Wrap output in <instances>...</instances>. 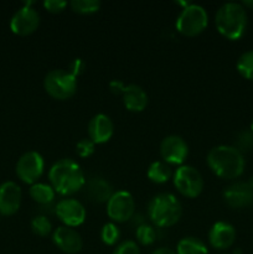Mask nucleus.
<instances>
[{
	"label": "nucleus",
	"mask_w": 253,
	"mask_h": 254,
	"mask_svg": "<svg viewBox=\"0 0 253 254\" xmlns=\"http://www.w3.org/2000/svg\"><path fill=\"white\" fill-rule=\"evenodd\" d=\"M247 22V11L241 2H225L215 14V26L217 31L232 41L245 35Z\"/></svg>",
	"instance_id": "nucleus-3"
},
{
	"label": "nucleus",
	"mask_w": 253,
	"mask_h": 254,
	"mask_svg": "<svg viewBox=\"0 0 253 254\" xmlns=\"http://www.w3.org/2000/svg\"><path fill=\"white\" fill-rule=\"evenodd\" d=\"M84 68H86V64L82 59H74L73 61L69 64V73L73 74L74 77H78L81 76L82 73L84 72Z\"/></svg>",
	"instance_id": "nucleus-32"
},
{
	"label": "nucleus",
	"mask_w": 253,
	"mask_h": 254,
	"mask_svg": "<svg viewBox=\"0 0 253 254\" xmlns=\"http://www.w3.org/2000/svg\"><path fill=\"white\" fill-rule=\"evenodd\" d=\"M174 173L171 170V166L166 164L165 161L156 160L149 165L148 171H146V176L149 180L154 184H165L173 178Z\"/></svg>",
	"instance_id": "nucleus-20"
},
{
	"label": "nucleus",
	"mask_w": 253,
	"mask_h": 254,
	"mask_svg": "<svg viewBox=\"0 0 253 254\" xmlns=\"http://www.w3.org/2000/svg\"><path fill=\"white\" fill-rule=\"evenodd\" d=\"M29 195L35 202L40 203V205H49L55 200L56 191L50 184L36 183L30 186Z\"/></svg>",
	"instance_id": "nucleus-21"
},
{
	"label": "nucleus",
	"mask_w": 253,
	"mask_h": 254,
	"mask_svg": "<svg viewBox=\"0 0 253 254\" xmlns=\"http://www.w3.org/2000/svg\"><path fill=\"white\" fill-rule=\"evenodd\" d=\"M135 237L141 246H151L156 241L158 235H156V231L153 226L143 223L136 228Z\"/></svg>",
	"instance_id": "nucleus-26"
},
{
	"label": "nucleus",
	"mask_w": 253,
	"mask_h": 254,
	"mask_svg": "<svg viewBox=\"0 0 253 254\" xmlns=\"http://www.w3.org/2000/svg\"><path fill=\"white\" fill-rule=\"evenodd\" d=\"M251 131H253V121L251 122Z\"/></svg>",
	"instance_id": "nucleus-37"
},
{
	"label": "nucleus",
	"mask_w": 253,
	"mask_h": 254,
	"mask_svg": "<svg viewBox=\"0 0 253 254\" xmlns=\"http://www.w3.org/2000/svg\"><path fill=\"white\" fill-rule=\"evenodd\" d=\"M45 170V160L42 155L37 151H26L20 156L16 163V175L22 183L34 185L39 181Z\"/></svg>",
	"instance_id": "nucleus-9"
},
{
	"label": "nucleus",
	"mask_w": 253,
	"mask_h": 254,
	"mask_svg": "<svg viewBox=\"0 0 253 254\" xmlns=\"http://www.w3.org/2000/svg\"><path fill=\"white\" fill-rule=\"evenodd\" d=\"M160 155L169 165H180L185 163L189 155V145L180 135H168L160 143Z\"/></svg>",
	"instance_id": "nucleus-12"
},
{
	"label": "nucleus",
	"mask_w": 253,
	"mask_h": 254,
	"mask_svg": "<svg viewBox=\"0 0 253 254\" xmlns=\"http://www.w3.org/2000/svg\"><path fill=\"white\" fill-rule=\"evenodd\" d=\"M96 150V144L89 138H82L76 144V153L79 158L86 159L89 158Z\"/></svg>",
	"instance_id": "nucleus-28"
},
{
	"label": "nucleus",
	"mask_w": 253,
	"mask_h": 254,
	"mask_svg": "<svg viewBox=\"0 0 253 254\" xmlns=\"http://www.w3.org/2000/svg\"><path fill=\"white\" fill-rule=\"evenodd\" d=\"M44 88L54 99L67 101L76 94L77 78L66 69H52L45 76Z\"/></svg>",
	"instance_id": "nucleus-6"
},
{
	"label": "nucleus",
	"mask_w": 253,
	"mask_h": 254,
	"mask_svg": "<svg viewBox=\"0 0 253 254\" xmlns=\"http://www.w3.org/2000/svg\"><path fill=\"white\" fill-rule=\"evenodd\" d=\"M113 254H140V248L134 241H124L117 246Z\"/></svg>",
	"instance_id": "nucleus-30"
},
{
	"label": "nucleus",
	"mask_w": 253,
	"mask_h": 254,
	"mask_svg": "<svg viewBox=\"0 0 253 254\" xmlns=\"http://www.w3.org/2000/svg\"><path fill=\"white\" fill-rule=\"evenodd\" d=\"M57 218L67 227L76 228L86 221V208L78 200L72 197L62 198L55 207Z\"/></svg>",
	"instance_id": "nucleus-10"
},
{
	"label": "nucleus",
	"mask_w": 253,
	"mask_h": 254,
	"mask_svg": "<svg viewBox=\"0 0 253 254\" xmlns=\"http://www.w3.org/2000/svg\"><path fill=\"white\" fill-rule=\"evenodd\" d=\"M236 149L242 153V151H247L253 148V131L251 130H243L241 131L236 139Z\"/></svg>",
	"instance_id": "nucleus-29"
},
{
	"label": "nucleus",
	"mask_w": 253,
	"mask_h": 254,
	"mask_svg": "<svg viewBox=\"0 0 253 254\" xmlns=\"http://www.w3.org/2000/svg\"><path fill=\"white\" fill-rule=\"evenodd\" d=\"M124 88H126V84L122 81H118V79H114V81H112L111 83H109V89H111L112 93L116 94V96H122L124 92Z\"/></svg>",
	"instance_id": "nucleus-33"
},
{
	"label": "nucleus",
	"mask_w": 253,
	"mask_h": 254,
	"mask_svg": "<svg viewBox=\"0 0 253 254\" xmlns=\"http://www.w3.org/2000/svg\"><path fill=\"white\" fill-rule=\"evenodd\" d=\"M106 211L112 222H126L133 217L135 212V200L129 191H116L107 202Z\"/></svg>",
	"instance_id": "nucleus-8"
},
{
	"label": "nucleus",
	"mask_w": 253,
	"mask_h": 254,
	"mask_svg": "<svg viewBox=\"0 0 253 254\" xmlns=\"http://www.w3.org/2000/svg\"><path fill=\"white\" fill-rule=\"evenodd\" d=\"M72 11L81 15H91L99 11L101 9V1L98 0H72L69 2Z\"/></svg>",
	"instance_id": "nucleus-24"
},
{
	"label": "nucleus",
	"mask_w": 253,
	"mask_h": 254,
	"mask_svg": "<svg viewBox=\"0 0 253 254\" xmlns=\"http://www.w3.org/2000/svg\"><path fill=\"white\" fill-rule=\"evenodd\" d=\"M21 188L14 181H5L0 185V213L2 216H12L21 206Z\"/></svg>",
	"instance_id": "nucleus-15"
},
{
	"label": "nucleus",
	"mask_w": 253,
	"mask_h": 254,
	"mask_svg": "<svg viewBox=\"0 0 253 254\" xmlns=\"http://www.w3.org/2000/svg\"><path fill=\"white\" fill-rule=\"evenodd\" d=\"M151 254H176L175 251H173L171 248H168V247H160L158 248V250L154 251Z\"/></svg>",
	"instance_id": "nucleus-34"
},
{
	"label": "nucleus",
	"mask_w": 253,
	"mask_h": 254,
	"mask_svg": "<svg viewBox=\"0 0 253 254\" xmlns=\"http://www.w3.org/2000/svg\"><path fill=\"white\" fill-rule=\"evenodd\" d=\"M176 190L188 198H196L203 190V178L200 171L191 165H181L173 175Z\"/></svg>",
	"instance_id": "nucleus-7"
},
{
	"label": "nucleus",
	"mask_w": 253,
	"mask_h": 254,
	"mask_svg": "<svg viewBox=\"0 0 253 254\" xmlns=\"http://www.w3.org/2000/svg\"><path fill=\"white\" fill-rule=\"evenodd\" d=\"M87 130H88V138L96 145H98L111 140L114 134V124L107 114L98 113L92 117Z\"/></svg>",
	"instance_id": "nucleus-16"
},
{
	"label": "nucleus",
	"mask_w": 253,
	"mask_h": 254,
	"mask_svg": "<svg viewBox=\"0 0 253 254\" xmlns=\"http://www.w3.org/2000/svg\"><path fill=\"white\" fill-rule=\"evenodd\" d=\"M121 238V231L114 222L104 223L101 230V240L106 246H114Z\"/></svg>",
	"instance_id": "nucleus-25"
},
{
	"label": "nucleus",
	"mask_w": 253,
	"mask_h": 254,
	"mask_svg": "<svg viewBox=\"0 0 253 254\" xmlns=\"http://www.w3.org/2000/svg\"><path fill=\"white\" fill-rule=\"evenodd\" d=\"M68 2L64 0H45L44 7L51 14H60L66 9Z\"/></svg>",
	"instance_id": "nucleus-31"
},
{
	"label": "nucleus",
	"mask_w": 253,
	"mask_h": 254,
	"mask_svg": "<svg viewBox=\"0 0 253 254\" xmlns=\"http://www.w3.org/2000/svg\"><path fill=\"white\" fill-rule=\"evenodd\" d=\"M238 73L246 79L253 81V50L246 51L238 57L237 64H236Z\"/></svg>",
	"instance_id": "nucleus-23"
},
{
	"label": "nucleus",
	"mask_w": 253,
	"mask_h": 254,
	"mask_svg": "<svg viewBox=\"0 0 253 254\" xmlns=\"http://www.w3.org/2000/svg\"><path fill=\"white\" fill-rule=\"evenodd\" d=\"M207 165L216 176L226 180L240 178L245 171V158L232 145H217L207 154Z\"/></svg>",
	"instance_id": "nucleus-2"
},
{
	"label": "nucleus",
	"mask_w": 253,
	"mask_h": 254,
	"mask_svg": "<svg viewBox=\"0 0 253 254\" xmlns=\"http://www.w3.org/2000/svg\"><path fill=\"white\" fill-rule=\"evenodd\" d=\"M87 196L96 203L108 202L113 195V188L103 178H92L87 181Z\"/></svg>",
	"instance_id": "nucleus-19"
},
{
	"label": "nucleus",
	"mask_w": 253,
	"mask_h": 254,
	"mask_svg": "<svg viewBox=\"0 0 253 254\" xmlns=\"http://www.w3.org/2000/svg\"><path fill=\"white\" fill-rule=\"evenodd\" d=\"M247 183H248V184H250V185H251V186H252V188H253V176H252V178H251V179H250V180H248V181H247Z\"/></svg>",
	"instance_id": "nucleus-36"
},
{
	"label": "nucleus",
	"mask_w": 253,
	"mask_h": 254,
	"mask_svg": "<svg viewBox=\"0 0 253 254\" xmlns=\"http://www.w3.org/2000/svg\"><path fill=\"white\" fill-rule=\"evenodd\" d=\"M236 230L231 223L218 221L213 223L208 232V242L216 250H227L235 243Z\"/></svg>",
	"instance_id": "nucleus-17"
},
{
	"label": "nucleus",
	"mask_w": 253,
	"mask_h": 254,
	"mask_svg": "<svg viewBox=\"0 0 253 254\" xmlns=\"http://www.w3.org/2000/svg\"><path fill=\"white\" fill-rule=\"evenodd\" d=\"M208 25V15L203 6L198 4L188 5L181 9L175 27L179 34L186 37H195L206 30Z\"/></svg>",
	"instance_id": "nucleus-5"
},
{
	"label": "nucleus",
	"mask_w": 253,
	"mask_h": 254,
	"mask_svg": "<svg viewBox=\"0 0 253 254\" xmlns=\"http://www.w3.org/2000/svg\"><path fill=\"white\" fill-rule=\"evenodd\" d=\"M50 185L62 196H72L86 185L83 170L73 159L63 158L54 163L49 170Z\"/></svg>",
	"instance_id": "nucleus-1"
},
{
	"label": "nucleus",
	"mask_w": 253,
	"mask_h": 254,
	"mask_svg": "<svg viewBox=\"0 0 253 254\" xmlns=\"http://www.w3.org/2000/svg\"><path fill=\"white\" fill-rule=\"evenodd\" d=\"M223 200L232 208H246L253 203V188L247 181H237L223 190Z\"/></svg>",
	"instance_id": "nucleus-13"
},
{
	"label": "nucleus",
	"mask_w": 253,
	"mask_h": 254,
	"mask_svg": "<svg viewBox=\"0 0 253 254\" xmlns=\"http://www.w3.org/2000/svg\"><path fill=\"white\" fill-rule=\"evenodd\" d=\"M32 2H25V6L17 10L10 20V29L15 35L27 36L34 34L40 25V14L31 6Z\"/></svg>",
	"instance_id": "nucleus-11"
},
{
	"label": "nucleus",
	"mask_w": 253,
	"mask_h": 254,
	"mask_svg": "<svg viewBox=\"0 0 253 254\" xmlns=\"http://www.w3.org/2000/svg\"><path fill=\"white\" fill-rule=\"evenodd\" d=\"M32 232L40 237H46L51 233L52 223L46 216H36L31 221Z\"/></svg>",
	"instance_id": "nucleus-27"
},
{
	"label": "nucleus",
	"mask_w": 253,
	"mask_h": 254,
	"mask_svg": "<svg viewBox=\"0 0 253 254\" xmlns=\"http://www.w3.org/2000/svg\"><path fill=\"white\" fill-rule=\"evenodd\" d=\"M52 241L55 246L67 254H77L83 248V240L74 228L67 226H60L52 233Z\"/></svg>",
	"instance_id": "nucleus-14"
},
{
	"label": "nucleus",
	"mask_w": 253,
	"mask_h": 254,
	"mask_svg": "<svg viewBox=\"0 0 253 254\" xmlns=\"http://www.w3.org/2000/svg\"><path fill=\"white\" fill-rule=\"evenodd\" d=\"M176 254H208V250L200 238L188 236L179 241Z\"/></svg>",
	"instance_id": "nucleus-22"
},
{
	"label": "nucleus",
	"mask_w": 253,
	"mask_h": 254,
	"mask_svg": "<svg viewBox=\"0 0 253 254\" xmlns=\"http://www.w3.org/2000/svg\"><path fill=\"white\" fill-rule=\"evenodd\" d=\"M123 104L126 111L133 112V113H140L148 107L149 98L146 92L138 84H126L124 88L123 94Z\"/></svg>",
	"instance_id": "nucleus-18"
},
{
	"label": "nucleus",
	"mask_w": 253,
	"mask_h": 254,
	"mask_svg": "<svg viewBox=\"0 0 253 254\" xmlns=\"http://www.w3.org/2000/svg\"><path fill=\"white\" fill-rule=\"evenodd\" d=\"M183 216V206L175 195L160 192L154 196L148 205V217L154 226L169 228L176 225Z\"/></svg>",
	"instance_id": "nucleus-4"
},
{
	"label": "nucleus",
	"mask_w": 253,
	"mask_h": 254,
	"mask_svg": "<svg viewBox=\"0 0 253 254\" xmlns=\"http://www.w3.org/2000/svg\"><path fill=\"white\" fill-rule=\"evenodd\" d=\"M241 4H242L245 7H248V9L253 10V0H245V1H242Z\"/></svg>",
	"instance_id": "nucleus-35"
}]
</instances>
